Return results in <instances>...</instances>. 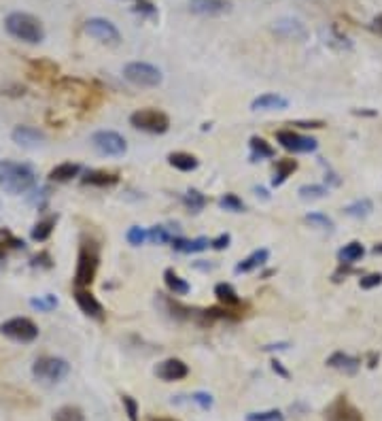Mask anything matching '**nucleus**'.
Here are the masks:
<instances>
[{
  "mask_svg": "<svg viewBox=\"0 0 382 421\" xmlns=\"http://www.w3.org/2000/svg\"><path fill=\"white\" fill-rule=\"evenodd\" d=\"M37 185V177L30 166L11 160H0V188L9 194H26Z\"/></svg>",
  "mask_w": 382,
  "mask_h": 421,
  "instance_id": "1",
  "label": "nucleus"
},
{
  "mask_svg": "<svg viewBox=\"0 0 382 421\" xmlns=\"http://www.w3.org/2000/svg\"><path fill=\"white\" fill-rule=\"evenodd\" d=\"M5 30L13 39L30 43V45H37V43H41L45 39V28H43L41 20L30 16V13H22V11H16V13L7 16Z\"/></svg>",
  "mask_w": 382,
  "mask_h": 421,
  "instance_id": "2",
  "label": "nucleus"
},
{
  "mask_svg": "<svg viewBox=\"0 0 382 421\" xmlns=\"http://www.w3.org/2000/svg\"><path fill=\"white\" fill-rule=\"evenodd\" d=\"M68 372H71V364L64 357H56V355H43L32 364L35 379L45 385H56L64 381Z\"/></svg>",
  "mask_w": 382,
  "mask_h": 421,
  "instance_id": "3",
  "label": "nucleus"
},
{
  "mask_svg": "<svg viewBox=\"0 0 382 421\" xmlns=\"http://www.w3.org/2000/svg\"><path fill=\"white\" fill-rule=\"evenodd\" d=\"M100 264V253L94 243H83L79 249L77 270H75V285L77 287H90L96 279Z\"/></svg>",
  "mask_w": 382,
  "mask_h": 421,
  "instance_id": "4",
  "label": "nucleus"
},
{
  "mask_svg": "<svg viewBox=\"0 0 382 421\" xmlns=\"http://www.w3.org/2000/svg\"><path fill=\"white\" fill-rule=\"evenodd\" d=\"M130 124L136 130H143L149 134H164L170 128V117L157 109H141L130 115Z\"/></svg>",
  "mask_w": 382,
  "mask_h": 421,
  "instance_id": "5",
  "label": "nucleus"
},
{
  "mask_svg": "<svg viewBox=\"0 0 382 421\" xmlns=\"http://www.w3.org/2000/svg\"><path fill=\"white\" fill-rule=\"evenodd\" d=\"M124 77L136 88H157L162 83V71L149 62H130L124 67Z\"/></svg>",
  "mask_w": 382,
  "mask_h": 421,
  "instance_id": "6",
  "label": "nucleus"
},
{
  "mask_svg": "<svg viewBox=\"0 0 382 421\" xmlns=\"http://www.w3.org/2000/svg\"><path fill=\"white\" fill-rule=\"evenodd\" d=\"M0 332H3L7 338L16 340V342H32L39 338V325L28 319V317H13V319H7L5 323H0Z\"/></svg>",
  "mask_w": 382,
  "mask_h": 421,
  "instance_id": "7",
  "label": "nucleus"
},
{
  "mask_svg": "<svg viewBox=\"0 0 382 421\" xmlns=\"http://www.w3.org/2000/svg\"><path fill=\"white\" fill-rule=\"evenodd\" d=\"M92 145H94V149L98 154L111 156V158L124 156L126 149H128L126 139L119 132H113V130H98V132H94L92 134Z\"/></svg>",
  "mask_w": 382,
  "mask_h": 421,
  "instance_id": "8",
  "label": "nucleus"
},
{
  "mask_svg": "<svg viewBox=\"0 0 382 421\" xmlns=\"http://www.w3.org/2000/svg\"><path fill=\"white\" fill-rule=\"evenodd\" d=\"M85 33L90 37H94L96 41L100 43H107V45H117L121 41V35L117 30V26L105 18H92L85 22Z\"/></svg>",
  "mask_w": 382,
  "mask_h": 421,
  "instance_id": "9",
  "label": "nucleus"
},
{
  "mask_svg": "<svg viewBox=\"0 0 382 421\" xmlns=\"http://www.w3.org/2000/svg\"><path fill=\"white\" fill-rule=\"evenodd\" d=\"M276 141L280 143L282 149L287 151H293V154H310L318 147L316 139L312 137H304V134H297L293 130H280L276 134Z\"/></svg>",
  "mask_w": 382,
  "mask_h": 421,
  "instance_id": "10",
  "label": "nucleus"
},
{
  "mask_svg": "<svg viewBox=\"0 0 382 421\" xmlns=\"http://www.w3.org/2000/svg\"><path fill=\"white\" fill-rule=\"evenodd\" d=\"M327 421H363V415L344 396H338L327 408Z\"/></svg>",
  "mask_w": 382,
  "mask_h": 421,
  "instance_id": "11",
  "label": "nucleus"
},
{
  "mask_svg": "<svg viewBox=\"0 0 382 421\" xmlns=\"http://www.w3.org/2000/svg\"><path fill=\"white\" fill-rule=\"evenodd\" d=\"M189 11L202 18H219L232 11L229 0H189Z\"/></svg>",
  "mask_w": 382,
  "mask_h": 421,
  "instance_id": "12",
  "label": "nucleus"
},
{
  "mask_svg": "<svg viewBox=\"0 0 382 421\" xmlns=\"http://www.w3.org/2000/svg\"><path fill=\"white\" fill-rule=\"evenodd\" d=\"M272 30H274L276 37H280L285 41H304L308 37L306 26L299 20H293V18H280L278 22H274Z\"/></svg>",
  "mask_w": 382,
  "mask_h": 421,
  "instance_id": "13",
  "label": "nucleus"
},
{
  "mask_svg": "<svg viewBox=\"0 0 382 421\" xmlns=\"http://www.w3.org/2000/svg\"><path fill=\"white\" fill-rule=\"evenodd\" d=\"M155 374L157 379L170 383V381H181L189 374V368L183 359H177V357H170V359H164L155 366Z\"/></svg>",
  "mask_w": 382,
  "mask_h": 421,
  "instance_id": "14",
  "label": "nucleus"
},
{
  "mask_svg": "<svg viewBox=\"0 0 382 421\" xmlns=\"http://www.w3.org/2000/svg\"><path fill=\"white\" fill-rule=\"evenodd\" d=\"M11 139H13L16 145L26 147V149H37L45 143V134L39 128H32V126H18L11 132Z\"/></svg>",
  "mask_w": 382,
  "mask_h": 421,
  "instance_id": "15",
  "label": "nucleus"
},
{
  "mask_svg": "<svg viewBox=\"0 0 382 421\" xmlns=\"http://www.w3.org/2000/svg\"><path fill=\"white\" fill-rule=\"evenodd\" d=\"M75 300H77V306L88 315V317H94V319H102L105 317V306L98 302V298L85 289V287H77L75 289Z\"/></svg>",
  "mask_w": 382,
  "mask_h": 421,
  "instance_id": "16",
  "label": "nucleus"
},
{
  "mask_svg": "<svg viewBox=\"0 0 382 421\" xmlns=\"http://www.w3.org/2000/svg\"><path fill=\"white\" fill-rule=\"evenodd\" d=\"M58 73H60L58 64H54V62H49V60H35V62H30V67H28L30 79L41 81V83H47V81L56 79Z\"/></svg>",
  "mask_w": 382,
  "mask_h": 421,
  "instance_id": "17",
  "label": "nucleus"
},
{
  "mask_svg": "<svg viewBox=\"0 0 382 421\" xmlns=\"http://www.w3.org/2000/svg\"><path fill=\"white\" fill-rule=\"evenodd\" d=\"M327 366L333 368V370H340L344 374H354L361 366V359L359 357H352L344 351H335L333 355L327 357Z\"/></svg>",
  "mask_w": 382,
  "mask_h": 421,
  "instance_id": "18",
  "label": "nucleus"
},
{
  "mask_svg": "<svg viewBox=\"0 0 382 421\" xmlns=\"http://www.w3.org/2000/svg\"><path fill=\"white\" fill-rule=\"evenodd\" d=\"M289 107V100L280 94H261L251 103L253 111H282Z\"/></svg>",
  "mask_w": 382,
  "mask_h": 421,
  "instance_id": "19",
  "label": "nucleus"
},
{
  "mask_svg": "<svg viewBox=\"0 0 382 421\" xmlns=\"http://www.w3.org/2000/svg\"><path fill=\"white\" fill-rule=\"evenodd\" d=\"M83 185H94V188H111L119 181L117 173H109V171H90L83 179Z\"/></svg>",
  "mask_w": 382,
  "mask_h": 421,
  "instance_id": "20",
  "label": "nucleus"
},
{
  "mask_svg": "<svg viewBox=\"0 0 382 421\" xmlns=\"http://www.w3.org/2000/svg\"><path fill=\"white\" fill-rule=\"evenodd\" d=\"M172 249L174 251H181V253H198V251H204L210 247V241L206 236H200V238H193V241H187V238H172Z\"/></svg>",
  "mask_w": 382,
  "mask_h": 421,
  "instance_id": "21",
  "label": "nucleus"
},
{
  "mask_svg": "<svg viewBox=\"0 0 382 421\" xmlns=\"http://www.w3.org/2000/svg\"><path fill=\"white\" fill-rule=\"evenodd\" d=\"M79 173H81V166H79V164H75V162H64V164H58L56 168H52L49 181L66 183V181H73L75 177H79Z\"/></svg>",
  "mask_w": 382,
  "mask_h": 421,
  "instance_id": "22",
  "label": "nucleus"
},
{
  "mask_svg": "<svg viewBox=\"0 0 382 421\" xmlns=\"http://www.w3.org/2000/svg\"><path fill=\"white\" fill-rule=\"evenodd\" d=\"M268 258H270V251H268V249H257V251H253L249 258H244L242 262H238L236 272H238V275H242V272H251V270H255V268L263 266V264L268 262Z\"/></svg>",
  "mask_w": 382,
  "mask_h": 421,
  "instance_id": "23",
  "label": "nucleus"
},
{
  "mask_svg": "<svg viewBox=\"0 0 382 421\" xmlns=\"http://www.w3.org/2000/svg\"><path fill=\"white\" fill-rule=\"evenodd\" d=\"M168 164L174 166L181 173H191V171L198 168V158L191 156V154H185V151H174V154L168 156Z\"/></svg>",
  "mask_w": 382,
  "mask_h": 421,
  "instance_id": "24",
  "label": "nucleus"
},
{
  "mask_svg": "<svg viewBox=\"0 0 382 421\" xmlns=\"http://www.w3.org/2000/svg\"><path fill=\"white\" fill-rule=\"evenodd\" d=\"M215 296L219 298V302L225 306V308H238L242 304L240 296L236 294V289L229 285V283H219L215 287Z\"/></svg>",
  "mask_w": 382,
  "mask_h": 421,
  "instance_id": "25",
  "label": "nucleus"
},
{
  "mask_svg": "<svg viewBox=\"0 0 382 421\" xmlns=\"http://www.w3.org/2000/svg\"><path fill=\"white\" fill-rule=\"evenodd\" d=\"M297 171V162L295 160H291V158H285V160H278L276 162V168H274V177H272V185L274 188H278V185H282L293 173Z\"/></svg>",
  "mask_w": 382,
  "mask_h": 421,
  "instance_id": "26",
  "label": "nucleus"
},
{
  "mask_svg": "<svg viewBox=\"0 0 382 421\" xmlns=\"http://www.w3.org/2000/svg\"><path fill=\"white\" fill-rule=\"evenodd\" d=\"M365 255V249H363V245L359 243V241H352V243H348V245H344L340 251H338V260L342 262V264H354V262H359L361 258Z\"/></svg>",
  "mask_w": 382,
  "mask_h": 421,
  "instance_id": "27",
  "label": "nucleus"
},
{
  "mask_svg": "<svg viewBox=\"0 0 382 421\" xmlns=\"http://www.w3.org/2000/svg\"><path fill=\"white\" fill-rule=\"evenodd\" d=\"M274 147L270 143H265L263 139L259 137H253L251 139V162H261V160H268V158H274Z\"/></svg>",
  "mask_w": 382,
  "mask_h": 421,
  "instance_id": "28",
  "label": "nucleus"
},
{
  "mask_svg": "<svg viewBox=\"0 0 382 421\" xmlns=\"http://www.w3.org/2000/svg\"><path fill=\"white\" fill-rule=\"evenodd\" d=\"M164 281H166V287H168L174 296H185V294H189V289H191V285H189L183 277H179L172 268H168V270L164 272Z\"/></svg>",
  "mask_w": 382,
  "mask_h": 421,
  "instance_id": "29",
  "label": "nucleus"
},
{
  "mask_svg": "<svg viewBox=\"0 0 382 421\" xmlns=\"http://www.w3.org/2000/svg\"><path fill=\"white\" fill-rule=\"evenodd\" d=\"M56 224H58V215H49V217L41 219V221L32 228V241H37V243L47 241V238L52 236V232H54Z\"/></svg>",
  "mask_w": 382,
  "mask_h": 421,
  "instance_id": "30",
  "label": "nucleus"
},
{
  "mask_svg": "<svg viewBox=\"0 0 382 421\" xmlns=\"http://www.w3.org/2000/svg\"><path fill=\"white\" fill-rule=\"evenodd\" d=\"M206 196L204 194H200L198 190H189V192H185L183 194V204L191 211V213H200L204 207H206Z\"/></svg>",
  "mask_w": 382,
  "mask_h": 421,
  "instance_id": "31",
  "label": "nucleus"
},
{
  "mask_svg": "<svg viewBox=\"0 0 382 421\" xmlns=\"http://www.w3.org/2000/svg\"><path fill=\"white\" fill-rule=\"evenodd\" d=\"M54 421H85V415L79 406L66 404L54 413Z\"/></svg>",
  "mask_w": 382,
  "mask_h": 421,
  "instance_id": "32",
  "label": "nucleus"
},
{
  "mask_svg": "<svg viewBox=\"0 0 382 421\" xmlns=\"http://www.w3.org/2000/svg\"><path fill=\"white\" fill-rule=\"evenodd\" d=\"M371 211H374V204H371V200H369V198L357 200V202H352V204H348V207L344 209V213H346L348 217H357V219L367 217Z\"/></svg>",
  "mask_w": 382,
  "mask_h": 421,
  "instance_id": "33",
  "label": "nucleus"
},
{
  "mask_svg": "<svg viewBox=\"0 0 382 421\" xmlns=\"http://www.w3.org/2000/svg\"><path fill=\"white\" fill-rule=\"evenodd\" d=\"M219 207L225 209V211H229V213H242V211H244V202H242V198H238L236 194H225V196H221Z\"/></svg>",
  "mask_w": 382,
  "mask_h": 421,
  "instance_id": "34",
  "label": "nucleus"
},
{
  "mask_svg": "<svg viewBox=\"0 0 382 421\" xmlns=\"http://www.w3.org/2000/svg\"><path fill=\"white\" fill-rule=\"evenodd\" d=\"M297 194L302 200H316L327 194V188L325 185H302Z\"/></svg>",
  "mask_w": 382,
  "mask_h": 421,
  "instance_id": "35",
  "label": "nucleus"
},
{
  "mask_svg": "<svg viewBox=\"0 0 382 421\" xmlns=\"http://www.w3.org/2000/svg\"><path fill=\"white\" fill-rule=\"evenodd\" d=\"M30 306L37 308V311L47 313V311H54V308L58 306V298H56L54 294H47V296H43V298H32V300H30Z\"/></svg>",
  "mask_w": 382,
  "mask_h": 421,
  "instance_id": "36",
  "label": "nucleus"
},
{
  "mask_svg": "<svg viewBox=\"0 0 382 421\" xmlns=\"http://www.w3.org/2000/svg\"><path fill=\"white\" fill-rule=\"evenodd\" d=\"M246 421H285V415L272 408V410H261V413H249Z\"/></svg>",
  "mask_w": 382,
  "mask_h": 421,
  "instance_id": "37",
  "label": "nucleus"
},
{
  "mask_svg": "<svg viewBox=\"0 0 382 421\" xmlns=\"http://www.w3.org/2000/svg\"><path fill=\"white\" fill-rule=\"evenodd\" d=\"M147 238H149L153 245H166V243L172 241L170 234H168V230H166L164 226H153V228L147 232Z\"/></svg>",
  "mask_w": 382,
  "mask_h": 421,
  "instance_id": "38",
  "label": "nucleus"
},
{
  "mask_svg": "<svg viewBox=\"0 0 382 421\" xmlns=\"http://www.w3.org/2000/svg\"><path fill=\"white\" fill-rule=\"evenodd\" d=\"M306 221L308 224H312V226H316V228H321V230H333V221L327 217V215H323V213H308L306 215Z\"/></svg>",
  "mask_w": 382,
  "mask_h": 421,
  "instance_id": "39",
  "label": "nucleus"
},
{
  "mask_svg": "<svg viewBox=\"0 0 382 421\" xmlns=\"http://www.w3.org/2000/svg\"><path fill=\"white\" fill-rule=\"evenodd\" d=\"M128 243L132 245V247H141L145 241H147V232L141 228V226H132L130 230H128Z\"/></svg>",
  "mask_w": 382,
  "mask_h": 421,
  "instance_id": "40",
  "label": "nucleus"
},
{
  "mask_svg": "<svg viewBox=\"0 0 382 421\" xmlns=\"http://www.w3.org/2000/svg\"><path fill=\"white\" fill-rule=\"evenodd\" d=\"M121 402H124V408H126V415L130 421H138V404L132 396H121Z\"/></svg>",
  "mask_w": 382,
  "mask_h": 421,
  "instance_id": "41",
  "label": "nucleus"
},
{
  "mask_svg": "<svg viewBox=\"0 0 382 421\" xmlns=\"http://www.w3.org/2000/svg\"><path fill=\"white\" fill-rule=\"evenodd\" d=\"M380 283H382V275H380V272H371V275H365V277L359 279L361 289H374V287H378Z\"/></svg>",
  "mask_w": 382,
  "mask_h": 421,
  "instance_id": "42",
  "label": "nucleus"
},
{
  "mask_svg": "<svg viewBox=\"0 0 382 421\" xmlns=\"http://www.w3.org/2000/svg\"><path fill=\"white\" fill-rule=\"evenodd\" d=\"M191 402H196L202 410H208V408L213 406V396L206 393V391H196V393L191 396Z\"/></svg>",
  "mask_w": 382,
  "mask_h": 421,
  "instance_id": "43",
  "label": "nucleus"
},
{
  "mask_svg": "<svg viewBox=\"0 0 382 421\" xmlns=\"http://www.w3.org/2000/svg\"><path fill=\"white\" fill-rule=\"evenodd\" d=\"M134 11H136V13H141V16H149V18H155V16H157L155 7L149 3V0H138L136 7H134Z\"/></svg>",
  "mask_w": 382,
  "mask_h": 421,
  "instance_id": "44",
  "label": "nucleus"
},
{
  "mask_svg": "<svg viewBox=\"0 0 382 421\" xmlns=\"http://www.w3.org/2000/svg\"><path fill=\"white\" fill-rule=\"evenodd\" d=\"M229 243H232V236H229V234H221V236H217L215 241H210V247L217 249V251H221V249H227Z\"/></svg>",
  "mask_w": 382,
  "mask_h": 421,
  "instance_id": "45",
  "label": "nucleus"
},
{
  "mask_svg": "<svg viewBox=\"0 0 382 421\" xmlns=\"http://www.w3.org/2000/svg\"><path fill=\"white\" fill-rule=\"evenodd\" d=\"M32 266H43V268H52V258H49V253H41V255H37L35 260H32Z\"/></svg>",
  "mask_w": 382,
  "mask_h": 421,
  "instance_id": "46",
  "label": "nucleus"
},
{
  "mask_svg": "<svg viewBox=\"0 0 382 421\" xmlns=\"http://www.w3.org/2000/svg\"><path fill=\"white\" fill-rule=\"evenodd\" d=\"M272 370H274L276 374H280L282 379H289V370H287L278 359H272Z\"/></svg>",
  "mask_w": 382,
  "mask_h": 421,
  "instance_id": "47",
  "label": "nucleus"
},
{
  "mask_svg": "<svg viewBox=\"0 0 382 421\" xmlns=\"http://www.w3.org/2000/svg\"><path fill=\"white\" fill-rule=\"evenodd\" d=\"M291 126H299V128H312V130H316V128H323L325 124H323V122H295V124H291Z\"/></svg>",
  "mask_w": 382,
  "mask_h": 421,
  "instance_id": "48",
  "label": "nucleus"
},
{
  "mask_svg": "<svg viewBox=\"0 0 382 421\" xmlns=\"http://www.w3.org/2000/svg\"><path fill=\"white\" fill-rule=\"evenodd\" d=\"M376 35H380L382 37V13L380 16H376L374 20H371V26H369Z\"/></svg>",
  "mask_w": 382,
  "mask_h": 421,
  "instance_id": "49",
  "label": "nucleus"
},
{
  "mask_svg": "<svg viewBox=\"0 0 382 421\" xmlns=\"http://www.w3.org/2000/svg\"><path fill=\"white\" fill-rule=\"evenodd\" d=\"M5 255H7V247L0 243V260H5Z\"/></svg>",
  "mask_w": 382,
  "mask_h": 421,
  "instance_id": "50",
  "label": "nucleus"
},
{
  "mask_svg": "<svg viewBox=\"0 0 382 421\" xmlns=\"http://www.w3.org/2000/svg\"><path fill=\"white\" fill-rule=\"evenodd\" d=\"M376 362H378V357L371 353V355H369V364H367V366H369V368H374V366H376Z\"/></svg>",
  "mask_w": 382,
  "mask_h": 421,
  "instance_id": "51",
  "label": "nucleus"
},
{
  "mask_svg": "<svg viewBox=\"0 0 382 421\" xmlns=\"http://www.w3.org/2000/svg\"><path fill=\"white\" fill-rule=\"evenodd\" d=\"M371 251H374L376 255H382V243H380V245H374V249H371Z\"/></svg>",
  "mask_w": 382,
  "mask_h": 421,
  "instance_id": "52",
  "label": "nucleus"
},
{
  "mask_svg": "<svg viewBox=\"0 0 382 421\" xmlns=\"http://www.w3.org/2000/svg\"><path fill=\"white\" fill-rule=\"evenodd\" d=\"M354 115H376L374 111H354Z\"/></svg>",
  "mask_w": 382,
  "mask_h": 421,
  "instance_id": "53",
  "label": "nucleus"
},
{
  "mask_svg": "<svg viewBox=\"0 0 382 421\" xmlns=\"http://www.w3.org/2000/svg\"><path fill=\"white\" fill-rule=\"evenodd\" d=\"M151 421H174V419H168V417H157V419H151Z\"/></svg>",
  "mask_w": 382,
  "mask_h": 421,
  "instance_id": "54",
  "label": "nucleus"
},
{
  "mask_svg": "<svg viewBox=\"0 0 382 421\" xmlns=\"http://www.w3.org/2000/svg\"><path fill=\"white\" fill-rule=\"evenodd\" d=\"M3 268H5V262H3V260H0V270H3Z\"/></svg>",
  "mask_w": 382,
  "mask_h": 421,
  "instance_id": "55",
  "label": "nucleus"
}]
</instances>
